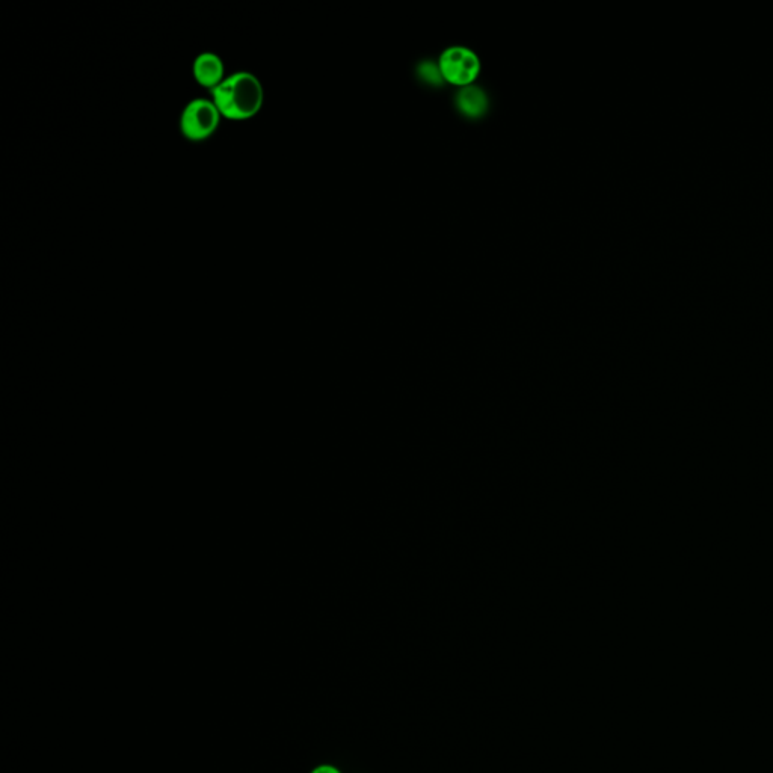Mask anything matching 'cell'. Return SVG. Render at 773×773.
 Masks as SVG:
<instances>
[{
  "mask_svg": "<svg viewBox=\"0 0 773 773\" xmlns=\"http://www.w3.org/2000/svg\"><path fill=\"white\" fill-rule=\"evenodd\" d=\"M221 117L213 100L195 99L183 109L180 130L189 141H204L216 132Z\"/></svg>",
  "mask_w": 773,
  "mask_h": 773,
  "instance_id": "7a4b0ae2",
  "label": "cell"
},
{
  "mask_svg": "<svg viewBox=\"0 0 773 773\" xmlns=\"http://www.w3.org/2000/svg\"><path fill=\"white\" fill-rule=\"evenodd\" d=\"M210 93L216 108L228 120H250L259 114L265 102L262 82L248 71L231 74Z\"/></svg>",
  "mask_w": 773,
  "mask_h": 773,
  "instance_id": "6da1fadb",
  "label": "cell"
},
{
  "mask_svg": "<svg viewBox=\"0 0 773 773\" xmlns=\"http://www.w3.org/2000/svg\"><path fill=\"white\" fill-rule=\"evenodd\" d=\"M420 73H422L429 82H432V84H437V82H440L441 76H443V74H441L440 67H435L431 61L423 62V64L420 65Z\"/></svg>",
  "mask_w": 773,
  "mask_h": 773,
  "instance_id": "8992f818",
  "label": "cell"
},
{
  "mask_svg": "<svg viewBox=\"0 0 773 773\" xmlns=\"http://www.w3.org/2000/svg\"><path fill=\"white\" fill-rule=\"evenodd\" d=\"M192 71H194L195 81L201 87L209 88L210 91L224 82V62L215 53L204 52L198 55Z\"/></svg>",
  "mask_w": 773,
  "mask_h": 773,
  "instance_id": "277c9868",
  "label": "cell"
},
{
  "mask_svg": "<svg viewBox=\"0 0 773 773\" xmlns=\"http://www.w3.org/2000/svg\"><path fill=\"white\" fill-rule=\"evenodd\" d=\"M456 100H458L459 109L466 112L467 115H472V117L484 114L488 106L487 94L481 88L473 87V85L462 88Z\"/></svg>",
  "mask_w": 773,
  "mask_h": 773,
  "instance_id": "5b68a950",
  "label": "cell"
},
{
  "mask_svg": "<svg viewBox=\"0 0 773 773\" xmlns=\"http://www.w3.org/2000/svg\"><path fill=\"white\" fill-rule=\"evenodd\" d=\"M310 773H343L342 770L339 769V767L334 766V764H319V766H316L315 769L312 770Z\"/></svg>",
  "mask_w": 773,
  "mask_h": 773,
  "instance_id": "52a82bcc",
  "label": "cell"
},
{
  "mask_svg": "<svg viewBox=\"0 0 773 773\" xmlns=\"http://www.w3.org/2000/svg\"><path fill=\"white\" fill-rule=\"evenodd\" d=\"M444 79L453 85H470L481 70L479 56L469 47L453 46L444 50L438 65Z\"/></svg>",
  "mask_w": 773,
  "mask_h": 773,
  "instance_id": "3957f363",
  "label": "cell"
}]
</instances>
